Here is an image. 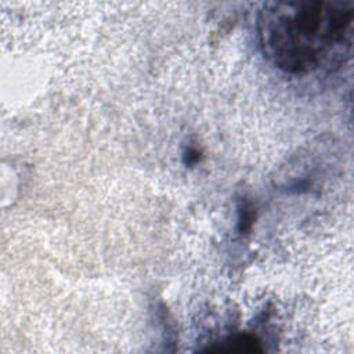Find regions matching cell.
I'll use <instances>...</instances> for the list:
<instances>
[{
	"label": "cell",
	"mask_w": 354,
	"mask_h": 354,
	"mask_svg": "<svg viewBox=\"0 0 354 354\" xmlns=\"http://www.w3.org/2000/svg\"><path fill=\"white\" fill-rule=\"evenodd\" d=\"M210 350L212 351H260L261 348L259 347V343L256 342L254 337L249 335H241L224 342L223 346L210 348Z\"/></svg>",
	"instance_id": "2"
},
{
	"label": "cell",
	"mask_w": 354,
	"mask_h": 354,
	"mask_svg": "<svg viewBox=\"0 0 354 354\" xmlns=\"http://www.w3.org/2000/svg\"><path fill=\"white\" fill-rule=\"evenodd\" d=\"M257 33L264 57L285 73L332 69L351 55L354 1L266 3L257 17Z\"/></svg>",
	"instance_id": "1"
}]
</instances>
